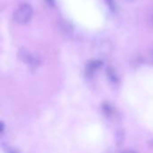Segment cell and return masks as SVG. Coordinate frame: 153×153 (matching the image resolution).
I'll return each mask as SVG.
<instances>
[{"mask_svg":"<svg viewBox=\"0 0 153 153\" xmlns=\"http://www.w3.org/2000/svg\"><path fill=\"white\" fill-rule=\"evenodd\" d=\"M21 59L31 67H36L39 65V59L28 51L21 52Z\"/></svg>","mask_w":153,"mask_h":153,"instance_id":"2","label":"cell"},{"mask_svg":"<svg viewBox=\"0 0 153 153\" xmlns=\"http://www.w3.org/2000/svg\"><path fill=\"white\" fill-rule=\"evenodd\" d=\"M121 153H136L135 152H133V151H126V152H123Z\"/></svg>","mask_w":153,"mask_h":153,"instance_id":"5","label":"cell"},{"mask_svg":"<svg viewBox=\"0 0 153 153\" xmlns=\"http://www.w3.org/2000/svg\"><path fill=\"white\" fill-rule=\"evenodd\" d=\"M102 108H103V111L106 113L107 116H112L113 114H115V108L109 103H105L102 106Z\"/></svg>","mask_w":153,"mask_h":153,"instance_id":"4","label":"cell"},{"mask_svg":"<svg viewBox=\"0 0 153 153\" xmlns=\"http://www.w3.org/2000/svg\"><path fill=\"white\" fill-rule=\"evenodd\" d=\"M33 11L30 4H20L13 13V20L20 24H25L30 22L32 16Z\"/></svg>","mask_w":153,"mask_h":153,"instance_id":"1","label":"cell"},{"mask_svg":"<svg viewBox=\"0 0 153 153\" xmlns=\"http://www.w3.org/2000/svg\"><path fill=\"white\" fill-rule=\"evenodd\" d=\"M101 62L100 61H98V60H95V61H91V63L88 64L87 67H86V72L88 74H94L100 66H101Z\"/></svg>","mask_w":153,"mask_h":153,"instance_id":"3","label":"cell"}]
</instances>
